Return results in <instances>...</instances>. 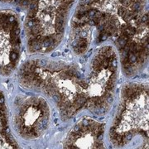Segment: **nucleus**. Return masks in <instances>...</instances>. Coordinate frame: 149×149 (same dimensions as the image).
<instances>
[{
  "label": "nucleus",
  "mask_w": 149,
  "mask_h": 149,
  "mask_svg": "<svg viewBox=\"0 0 149 149\" xmlns=\"http://www.w3.org/2000/svg\"><path fill=\"white\" fill-rule=\"evenodd\" d=\"M74 56L31 55L17 70V82L52 102L63 121L83 113L104 116L111 110L118 91L120 66L116 50L101 45Z\"/></svg>",
  "instance_id": "f257e3e1"
},
{
  "label": "nucleus",
  "mask_w": 149,
  "mask_h": 149,
  "mask_svg": "<svg viewBox=\"0 0 149 149\" xmlns=\"http://www.w3.org/2000/svg\"><path fill=\"white\" fill-rule=\"evenodd\" d=\"M113 148H148V84L124 83L108 128Z\"/></svg>",
  "instance_id": "f03ea898"
},
{
  "label": "nucleus",
  "mask_w": 149,
  "mask_h": 149,
  "mask_svg": "<svg viewBox=\"0 0 149 149\" xmlns=\"http://www.w3.org/2000/svg\"><path fill=\"white\" fill-rule=\"evenodd\" d=\"M27 10L25 35L30 55H47L60 45L74 0H0Z\"/></svg>",
  "instance_id": "7ed1b4c3"
},
{
  "label": "nucleus",
  "mask_w": 149,
  "mask_h": 149,
  "mask_svg": "<svg viewBox=\"0 0 149 149\" xmlns=\"http://www.w3.org/2000/svg\"><path fill=\"white\" fill-rule=\"evenodd\" d=\"M15 137L27 142L42 139L52 123V109L47 100L36 93L17 95L10 113Z\"/></svg>",
  "instance_id": "20e7f679"
},
{
  "label": "nucleus",
  "mask_w": 149,
  "mask_h": 149,
  "mask_svg": "<svg viewBox=\"0 0 149 149\" xmlns=\"http://www.w3.org/2000/svg\"><path fill=\"white\" fill-rule=\"evenodd\" d=\"M22 50L21 27L11 11L0 12V83L8 80L20 65Z\"/></svg>",
  "instance_id": "39448f33"
},
{
  "label": "nucleus",
  "mask_w": 149,
  "mask_h": 149,
  "mask_svg": "<svg viewBox=\"0 0 149 149\" xmlns=\"http://www.w3.org/2000/svg\"><path fill=\"white\" fill-rule=\"evenodd\" d=\"M106 124L89 115L84 116L70 129L63 140L64 148H105Z\"/></svg>",
  "instance_id": "423d86ee"
},
{
  "label": "nucleus",
  "mask_w": 149,
  "mask_h": 149,
  "mask_svg": "<svg viewBox=\"0 0 149 149\" xmlns=\"http://www.w3.org/2000/svg\"><path fill=\"white\" fill-rule=\"evenodd\" d=\"M0 148H20L11 128L9 109L4 92L0 89Z\"/></svg>",
  "instance_id": "0eeeda50"
}]
</instances>
